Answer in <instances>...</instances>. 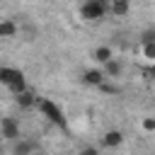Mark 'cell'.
<instances>
[{
    "label": "cell",
    "instance_id": "obj_3",
    "mask_svg": "<svg viewBox=\"0 0 155 155\" xmlns=\"http://www.w3.org/2000/svg\"><path fill=\"white\" fill-rule=\"evenodd\" d=\"M80 15H82V19H87V22H102L104 15H107V2L85 0V2L80 5Z\"/></svg>",
    "mask_w": 155,
    "mask_h": 155
},
{
    "label": "cell",
    "instance_id": "obj_17",
    "mask_svg": "<svg viewBox=\"0 0 155 155\" xmlns=\"http://www.w3.org/2000/svg\"><path fill=\"white\" fill-rule=\"evenodd\" d=\"M148 75H150V78H153V80H155V63H153V68H150V70H148Z\"/></svg>",
    "mask_w": 155,
    "mask_h": 155
},
{
    "label": "cell",
    "instance_id": "obj_16",
    "mask_svg": "<svg viewBox=\"0 0 155 155\" xmlns=\"http://www.w3.org/2000/svg\"><path fill=\"white\" fill-rule=\"evenodd\" d=\"M99 90H104V92H109V94H119V87H116V85H107V82H102Z\"/></svg>",
    "mask_w": 155,
    "mask_h": 155
},
{
    "label": "cell",
    "instance_id": "obj_9",
    "mask_svg": "<svg viewBox=\"0 0 155 155\" xmlns=\"http://www.w3.org/2000/svg\"><path fill=\"white\" fill-rule=\"evenodd\" d=\"M17 31H19L17 22H12V19H0V39H12Z\"/></svg>",
    "mask_w": 155,
    "mask_h": 155
},
{
    "label": "cell",
    "instance_id": "obj_1",
    "mask_svg": "<svg viewBox=\"0 0 155 155\" xmlns=\"http://www.w3.org/2000/svg\"><path fill=\"white\" fill-rule=\"evenodd\" d=\"M36 109L41 111V116H44L46 121H51V124H53V126H58L61 131H65V128H68L65 114H63V109H61V107H58L53 99H48V97H39Z\"/></svg>",
    "mask_w": 155,
    "mask_h": 155
},
{
    "label": "cell",
    "instance_id": "obj_10",
    "mask_svg": "<svg viewBox=\"0 0 155 155\" xmlns=\"http://www.w3.org/2000/svg\"><path fill=\"white\" fill-rule=\"evenodd\" d=\"M121 70H124V65H121V61H116V58H111V61H107L104 63V75L107 78H119L121 75Z\"/></svg>",
    "mask_w": 155,
    "mask_h": 155
},
{
    "label": "cell",
    "instance_id": "obj_14",
    "mask_svg": "<svg viewBox=\"0 0 155 155\" xmlns=\"http://www.w3.org/2000/svg\"><path fill=\"white\" fill-rule=\"evenodd\" d=\"M140 126H143V131H148V133H155V116H145V119L140 121Z\"/></svg>",
    "mask_w": 155,
    "mask_h": 155
},
{
    "label": "cell",
    "instance_id": "obj_11",
    "mask_svg": "<svg viewBox=\"0 0 155 155\" xmlns=\"http://www.w3.org/2000/svg\"><path fill=\"white\" fill-rule=\"evenodd\" d=\"M109 7H111V15H114V17H124V15H128V10H131L128 0H109Z\"/></svg>",
    "mask_w": 155,
    "mask_h": 155
},
{
    "label": "cell",
    "instance_id": "obj_2",
    "mask_svg": "<svg viewBox=\"0 0 155 155\" xmlns=\"http://www.w3.org/2000/svg\"><path fill=\"white\" fill-rule=\"evenodd\" d=\"M0 85H5L12 94L27 90V82H24V73L17 70V68H10V65H2L0 68Z\"/></svg>",
    "mask_w": 155,
    "mask_h": 155
},
{
    "label": "cell",
    "instance_id": "obj_12",
    "mask_svg": "<svg viewBox=\"0 0 155 155\" xmlns=\"http://www.w3.org/2000/svg\"><path fill=\"white\" fill-rule=\"evenodd\" d=\"M34 150H39V145L31 143V140H22V143L15 145V153L17 155H27V153H34Z\"/></svg>",
    "mask_w": 155,
    "mask_h": 155
},
{
    "label": "cell",
    "instance_id": "obj_7",
    "mask_svg": "<svg viewBox=\"0 0 155 155\" xmlns=\"http://www.w3.org/2000/svg\"><path fill=\"white\" fill-rule=\"evenodd\" d=\"M102 143H104L107 148H116V145L124 143V133H121L119 128H111V131H107V133L102 136Z\"/></svg>",
    "mask_w": 155,
    "mask_h": 155
},
{
    "label": "cell",
    "instance_id": "obj_6",
    "mask_svg": "<svg viewBox=\"0 0 155 155\" xmlns=\"http://www.w3.org/2000/svg\"><path fill=\"white\" fill-rule=\"evenodd\" d=\"M15 102H17L22 109H31V107H36L39 94H34L31 90H22V92H17V94H15Z\"/></svg>",
    "mask_w": 155,
    "mask_h": 155
},
{
    "label": "cell",
    "instance_id": "obj_4",
    "mask_svg": "<svg viewBox=\"0 0 155 155\" xmlns=\"http://www.w3.org/2000/svg\"><path fill=\"white\" fill-rule=\"evenodd\" d=\"M0 136L7 140H17L19 138V121L15 116H2L0 119Z\"/></svg>",
    "mask_w": 155,
    "mask_h": 155
},
{
    "label": "cell",
    "instance_id": "obj_5",
    "mask_svg": "<svg viewBox=\"0 0 155 155\" xmlns=\"http://www.w3.org/2000/svg\"><path fill=\"white\" fill-rule=\"evenodd\" d=\"M104 80H107V75H104V70H99V68H90V70H85V75H82V82L90 85V87H99Z\"/></svg>",
    "mask_w": 155,
    "mask_h": 155
},
{
    "label": "cell",
    "instance_id": "obj_15",
    "mask_svg": "<svg viewBox=\"0 0 155 155\" xmlns=\"http://www.w3.org/2000/svg\"><path fill=\"white\" fill-rule=\"evenodd\" d=\"M145 41H155V29H145L140 34V44H145Z\"/></svg>",
    "mask_w": 155,
    "mask_h": 155
},
{
    "label": "cell",
    "instance_id": "obj_18",
    "mask_svg": "<svg viewBox=\"0 0 155 155\" xmlns=\"http://www.w3.org/2000/svg\"><path fill=\"white\" fill-rule=\"evenodd\" d=\"M99 2H109V0H99Z\"/></svg>",
    "mask_w": 155,
    "mask_h": 155
},
{
    "label": "cell",
    "instance_id": "obj_13",
    "mask_svg": "<svg viewBox=\"0 0 155 155\" xmlns=\"http://www.w3.org/2000/svg\"><path fill=\"white\" fill-rule=\"evenodd\" d=\"M140 51H143V56H145L148 61H153V63H155V41H145Z\"/></svg>",
    "mask_w": 155,
    "mask_h": 155
},
{
    "label": "cell",
    "instance_id": "obj_8",
    "mask_svg": "<svg viewBox=\"0 0 155 155\" xmlns=\"http://www.w3.org/2000/svg\"><path fill=\"white\" fill-rule=\"evenodd\" d=\"M92 58H94L99 65H104L107 61L114 58V51H111V46H97V48L92 51Z\"/></svg>",
    "mask_w": 155,
    "mask_h": 155
}]
</instances>
